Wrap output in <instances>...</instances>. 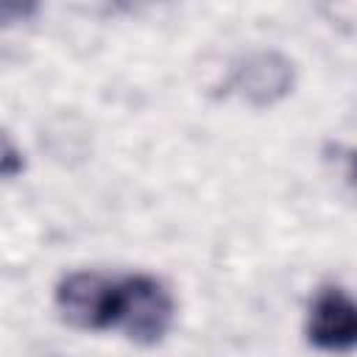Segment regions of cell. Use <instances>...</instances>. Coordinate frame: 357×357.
<instances>
[{"label":"cell","mask_w":357,"mask_h":357,"mask_svg":"<svg viewBox=\"0 0 357 357\" xmlns=\"http://www.w3.org/2000/svg\"><path fill=\"white\" fill-rule=\"evenodd\" d=\"M59 315L84 332L120 329L126 284L123 276H106L100 271H73L53 293Z\"/></svg>","instance_id":"6da1fadb"},{"label":"cell","mask_w":357,"mask_h":357,"mask_svg":"<svg viewBox=\"0 0 357 357\" xmlns=\"http://www.w3.org/2000/svg\"><path fill=\"white\" fill-rule=\"evenodd\" d=\"M126 304L120 332L137 346H156L167 337L176 321V301L167 284L151 273L123 276Z\"/></svg>","instance_id":"7a4b0ae2"},{"label":"cell","mask_w":357,"mask_h":357,"mask_svg":"<svg viewBox=\"0 0 357 357\" xmlns=\"http://www.w3.org/2000/svg\"><path fill=\"white\" fill-rule=\"evenodd\" d=\"M307 340L335 354L357 349V298L343 287L318 290L307 315Z\"/></svg>","instance_id":"3957f363"},{"label":"cell","mask_w":357,"mask_h":357,"mask_svg":"<svg viewBox=\"0 0 357 357\" xmlns=\"http://www.w3.org/2000/svg\"><path fill=\"white\" fill-rule=\"evenodd\" d=\"M237 84L240 89L257 100V103H271L276 98H282L290 84H293V70L284 59L279 56H271V53H262V56H254L240 73H237Z\"/></svg>","instance_id":"277c9868"},{"label":"cell","mask_w":357,"mask_h":357,"mask_svg":"<svg viewBox=\"0 0 357 357\" xmlns=\"http://www.w3.org/2000/svg\"><path fill=\"white\" fill-rule=\"evenodd\" d=\"M335 153H337V162L343 167L346 184L351 187V192L357 198V148H335Z\"/></svg>","instance_id":"5b68a950"}]
</instances>
